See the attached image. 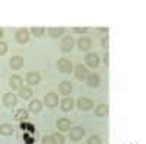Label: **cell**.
I'll use <instances>...</instances> for the list:
<instances>
[{
  "label": "cell",
  "instance_id": "obj_1",
  "mask_svg": "<svg viewBox=\"0 0 146 144\" xmlns=\"http://www.w3.org/2000/svg\"><path fill=\"white\" fill-rule=\"evenodd\" d=\"M75 47V39L70 35H63V38L60 39V51L62 53H70Z\"/></svg>",
  "mask_w": 146,
  "mask_h": 144
},
{
  "label": "cell",
  "instance_id": "obj_2",
  "mask_svg": "<svg viewBox=\"0 0 146 144\" xmlns=\"http://www.w3.org/2000/svg\"><path fill=\"white\" fill-rule=\"evenodd\" d=\"M29 39H31V34H29L28 29L22 28V29H18V31L15 32V41H16L18 44L25 45V44H28Z\"/></svg>",
  "mask_w": 146,
  "mask_h": 144
},
{
  "label": "cell",
  "instance_id": "obj_3",
  "mask_svg": "<svg viewBox=\"0 0 146 144\" xmlns=\"http://www.w3.org/2000/svg\"><path fill=\"white\" fill-rule=\"evenodd\" d=\"M57 68H58L60 73L70 74L72 70H73V63L70 61V60H67V58H60L58 63H57Z\"/></svg>",
  "mask_w": 146,
  "mask_h": 144
},
{
  "label": "cell",
  "instance_id": "obj_4",
  "mask_svg": "<svg viewBox=\"0 0 146 144\" xmlns=\"http://www.w3.org/2000/svg\"><path fill=\"white\" fill-rule=\"evenodd\" d=\"M83 60H85V63H86V67H91V68H96L101 63L100 55L95 54V53H88Z\"/></svg>",
  "mask_w": 146,
  "mask_h": 144
},
{
  "label": "cell",
  "instance_id": "obj_5",
  "mask_svg": "<svg viewBox=\"0 0 146 144\" xmlns=\"http://www.w3.org/2000/svg\"><path fill=\"white\" fill-rule=\"evenodd\" d=\"M44 105L47 108H50V109H53V108H56L58 105V96L54 93V92H48L45 96H44Z\"/></svg>",
  "mask_w": 146,
  "mask_h": 144
},
{
  "label": "cell",
  "instance_id": "obj_6",
  "mask_svg": "<svg viewBox=\"0 0 146 144\" xmlns=\"http://www.w3.org/2000/svg\"><path fill=\"white\" fill-rule=\"evenodd\" d=\"M85 135V130L82 127H72L69 130V138L72 141H80Z\"/></svg>",
  "mask_w": 146,
  "mask_h": 144
},
{
  "label": "cell",
  "instance_id": "obj_7",
  "mask_svg": "<svg viewBox=\"0 0 146 144\" xmlns=\"http://www.w3.org/2000/svg\"><path fill=\"white\" fill-rule=\"evenodd\" d=\"M76 105H78V109H80V111H91V109H94V102H92V99L85 98V96H82V98L78 99Z\"/></svg>",
  "mask_w": 146,
  "mask_h": 144
},
{
  "label": "cell",
  "instance_id": "obj_8",
  "mask_svg": "<svg viewBox=\"0 0 146 144\" xmlns=\"http://www.w3.org/2000/svg\"><path fill=\"white\" fill-rule=\"evenodd\" d=\"M89 74V71H88V67L86 66H83V64H78L75 67V79L79 80V82H83L85 79L88 77Z\"/></svg>",
  "mask_w": 146,
  "mask_h": 144
},
{
  "label": "cell",
  "instance_id": "obj_9",
  "mask_svg": "<svg viewBox=\"0 0 146 144\" xmlns=\"http://www.w3.org/2000/svg\"><path fill=\"white\" fill-rule=\"evenodd\" d=\"M25 80L28 83V86H36L41 82V74L38 73V71H28Z\"/></svg>",
  "mask_w": 146,
  "mask_h": 144
},
{
  "label": "cell",
  "instance_id": "obj_10",
  "mask_svg": "<svg viewBox=\"0 0 146 144\" xmlns=\"http://www.w3.org/2000/svg\"><path fill=\"white\" fill-rule=\"evenodd\" d=\"M3 105L6 108H13L18 105V96L15 93H5L3 95Z\"/></svg>",
  "mask_w": 146,
  "mask_h": 144
},
{
  "label": "cell",
  "instance_id": "obj_11",
  "mask_svg": "<svg viewBox=\"0 0 146 144\" xmlns=\"http://www.w3.org/2000/svg\"><path fill=\"white\" fill-rule=\"evenodd\" d=\"M85 82H86V85L89 87H98L101 85V76L98 73H89L88 77L85 79Z\"/></svg>",
  "mask_w": 146,
  "mask_h": 144
},
{
  "label": "cell",
  "instance_id": "obj_12",
  "mask_svg": "<svg viewBox=\"0 0 146 144\" xmlns=\"http://www.w3.org/2000/svg\"><path fill=\"white\" fill-rule=\"evenodd\" d=\"M92 47V39L91 37H80L78 39V48L80 51H89Z\"/></svg>",
  "mask_w": 146,
  "mask_h": 144
},
{
  "label": "cell",
  "instance_id": "obj_13",
  "mask_svg": "<svg viewBox=\"0 0 146 144\" xmlns=\"http://www.w3.org/2000/svg\"><path fill=\"white\" fill-rule=\"evenodd\" d=\"M72 128V121L69 118H58L57 119V130L62 131V133H67Z\"/></svg>",
  "mask_w": 146,
  "mask_h": 144
},
{
  "label": "cell",
  "instance_id": "obj_14",
  "mask_svg": "<svg viewBox=\"0 0 146 144\" xmlns=\"http://www.w3.org/2000/svg\"><path fill=\"white\" fill-rule=\"evenodd\" d=\"M9 85H10V87L13 90H19L23 86V79L19 74H12V77L9 80Z\"/></svg>",
  "mask_w": 146,
  "mask_h": 144
},
{
  "label": "cell",
  "instance_id": "obj_15",
  "mask_svg": "<svg viewBox=\"0 0 146 144\" xmlns=\"http://www.w3.org/2000/svg\"><path fill=\"white\" fill-rule=\"evenodd\" d=\"M9 66H10V68L12 70H21L22 67H23V58L21 57V55H13L10 58V61H9Z\"/></svg>",
  "mask_w": 146,
  "mask_h": 144
},
{
  "label": "cell",
  "instance_id": "obj_16",
  "mask_svg": "<svg viewBox=\"0 0 146 144\" xmlns=\"http://www.w3.org/2000/svg\"><path fill=\"white\" fill-rule=\"evenodd\" d=\"M73 90V86H72V83L69 80H63V82H60V85H58V92L64 95V96H69Z\"/></svg>",
  "mask_w": 146,
  "mask_h": 144
},
{
  "label": "cell",
  "instance_id": "obj_17",
  "mask_svg": "<svg viewBox=\"0 0 146 144\" xmlns=\"http://www.w3.org/2000/svg\"><path fill=\"white\" fill-rule=\"evenodd\" d=\"M19 96L23 101H29L32 96H34V89L31 86H22L19 89Z\"/></svg>",
  "mask_w": 146,
  "mask_h": 144
},
{
  "label": "cell",
  "instance_id": "obj_18",
  "mask_svg": "<svg viewBox=\"0 0 146 144\" xmlns=\"http://www.w3.org/2000/svg\"><path fill=\"white\" fill-rule=\"evenodd\" d=\"M28 109L32 112V114H38L41 109H42V102L40 99H32L28 105Z\"/></svg>",
  "mask_w": 146,
  "mask_h": 144
},
{
  "label": "cell",
  "instance_id": "obj_19",
  "mask_svg": "<svg viewBox=\"0 0 146 144\" xmlns=\"http://www.w3.org/2000/svg\"><path fill=\"white\" fill-rule=\"evenodd\" d=\"M75 106V102H73L72 98H64L62 102H60V108H62L63 112H70Z\"/></svg>",
  "mask_w": 146,
  "mask_h": 144
},
{
  "label": "cell",
  "instance_id": "obj_20",
  "mask_svg": "<svg viewBox=\"0 0 146 144\" xmlns=\"http://www.w3.org/2000/svg\"><path fill=\"white\" fill-rule=\"evenodd\" d=\"M48 35H50L51 38H60V37H63L64 35V32H66V29L64 28H48L47 31H45Z\"/></svg>",
  "mask_w": 146,
  "mask_h": 144
},
{
  "label": "cell",
  "instance_id": "obj_21",
  "mask_svg": "<svg viewBox=\"0 0 146 144\" xmlns=\"http://www.w3.org/2000/svg\"><path fill=\"white\" fill-rule=\"evenodd\" d=\"M28 116H29L28 111H27V109H23V108H21V109H16L15 114H13L15 121H19V122H21V121H27Z\"/></svg>",
  "mask_w": 146,
  "mask_h": 144
},
{
  "label": "cell",
  "instance_id": "obj_22",
  "mask_svg": "<svg viewBox=\"0 0 146 144\" xmlns=\"http://www.w3.org/2000/svg\"><path fill=\"white\" fill-rule=\"evenodd\" d=\"M108 105L107 103H101V105H98L95 108V115L96 116H107L108 115Z\"/></svg>",
  "mask_w": 146,
  "mask_h": 144
},
{
  "label": "cell",
  "instance_id": "obj_23",
  "mask_svg": "<svg viewBox=\"0 0 146 144\" xmlns=\"http://www.w3.org/2000/svg\"><path fill=\"white\" fill-rule=\"evenodd\" d=\"M0 134L5 135V137H9L13 134V125L12 124H2L0 125Z\"/></svg>",
  "mask_w": 146,
  "mask_h": 144
},
{
  "label": "cell",
  "instance_id": "obj_24",
  "mask_svg": "<svg viewBox=\"0 0 146 144\" xmlns=\"http://www.w3.org/2000/svg\"><path fill=\"white\" fill-rule=\"evenodd\" d=\"M31 32H32L34 37L40 38V37H42V35L45 34V28H41V26H32V28H31Z\"/></svg>",
  "mask_w": 146,
  "mask_h": 144
},
{
  "label": "cell",
  "instance_id": "obj_25",
  "mask_svg": "<svg viewBox=\"0 0 146 144\" xmlns=\"http://www.w3.org/2000/svg\"><path fill=\"white\" fill-rule=\"evenodd\" d=\"M51 137H53V140H54V144H64V135H63V134L54 133Z\"/></svg>",
  "mask_w": 146,
  "mask_h": 144
},
{
  "label": "cell",
  "instance_id": "obj_26",
  "mask_svg": "<svg viewBox=\"0 0 146 144\" xmlns=\"http://www.w3.org/2000/svg\"><path fill=\"white\" fill-rule=\"evenodd\" d=\"M86 144H102V140L100 135H91L86 141Z\"/></svg>",
  "mask_w": 146,
  "mask_h": 144
},
{
  "label": "cell",
  "instance_id": "obj_27",
  "mask_svg": "<svg viewBox=\"0 0 146 144\" xmlns=\"http://www.w3.org/2000/svg\"><path fill=\"white\" fill-rule=\"evenodd\" d=\"M72 31L75 32V34H86V32H89V28H86V26H75V28H72Z\"/></svg>",
  "mask_w": 146,
  "mask_h": 144
},
{
  "label": "cell",
  "instance_id": "obj_28",
  "mask_svg": "<svg viewBox=\"0 0 146 144\" xmlns=\"http://www.w3.org/2000/svg\"><path fill=\"white\" fill-rule=\"evenodd\" d=\"M7 53V42L6 41H0V57L5 55Z\"/></svg>",
  "mask_w": 146,
  "mask_h": 144
},
{
  "label": "cell",
  "instance_id": "obj_29",
  "mask_svg": "<svg viewBox=\"0 0 146 144\" xmlns=\"http://www.w3.org/2000/svg\"><path fill=\"white\" fill-rule=\"evenodd\" d=\"M42 144H54V140L51 135H44L42 137Z\"/></svg>",
  "mask_w": 146,
  "mask_h": 144
},
{
  "label": "cell",
  "instance_id": "obj_30",
  "mask_svg": "<svg viewBox=\"0 0 146 144\" xmlns=\"http://www.w3.org/2000/svg\"><path fill=\"white\" fill-rule=\"evenodd\" d=\"M108 61H110V54H108V53H105V54H104V64H105V66H108V64H110Z\"/></svg>",
  "mask_w": 146,
  "mask_h": 144
},
{
  "label": "cell",
  "instance_id": "obj_31",
  "mask_svg": "<svg viewBox=\"0 0 146 144\" xmlns=\"http://www.w3.org/2000/svg\"><path fill=\"white\" fill-rule=\"evenodd\" d=\"M101 45H102L104 48H107V45H108V37H105V38L101 41Z\"/></svg>",
  "mask_w": 146,
  "mask_h": 144
},
{
  "label": "cell",
  "instance_id": "obj_32",
  "mask_svg": "<svg viewBox=\"0 0 146 144\" xmlns=\"http://www.w3.org/2000/svg\"><path fill=\"white\" fill-rule=\"evenodd\" d=\"M2 38H3V29L0 28V39H2Z\"/></svg>",
  "mask_w": 146,
  "mask_h": 144
}]
</instances>
